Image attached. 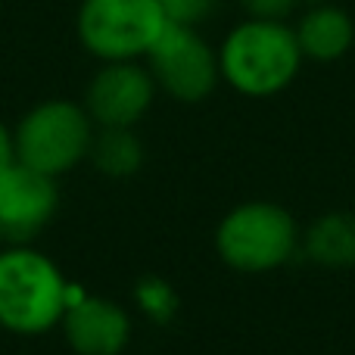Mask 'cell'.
I'll return each mask as SVG.
<instances>
[{
	"instance_id": "6da1fadb",
	"label": "cell",
	"mask_w": 355,
	"mask_h": 355,
	"mask_svg": "<svg viewBox=\"0 0 355 355\" xmlns=\"http://www.w3.org/2000/svg\"><path fill=\"white\" fill-rule=\"evenodd\" d=\"M302 50L296 44L293 25L250 19L237 22L218 47L221 78L246 97L281 94L300 75Z\"/></svg>"
},
{
	"instance_id": "7a4b0ae2",
	"label": "cell",
	"mask_w": 355,
	"mask_h": 355,
	"mask_svg": "<svg viewBox=\"0 0 355 355\" xmlns=\"http://www.w3.org/2000/svg\"><path fill=\"white\" fill-rule=\"evenodd\" d=\"M172 22L159 0H81L75 31L100 62L144 60Z\"/></svg>"
},
{
	"instance_id": "3957f363",
	"label": "cell",
	"mask_w": 355,
	"mask_h": 355,
	"mask_svg": "<svg viewBox=\"0 0 355 355\" xmlns=\"http://www.w3.org/2000/svg\"><path fill=\"white\" fill-rule=\"evenodd\" d=\"M69 284L50 259L31 250L0 256V324L16 334H41L66 315Z\"/></svg>"
},
{
	"instance_id": "277c9868",
	"label": "cell",
	"mask_w": 355,
	"mask_h": 355,
	"mask_svg": "<svg viewBox=\"0 0 355 355\" xmlns=\"http://www.w3.org/2000/svg\"><path fill=\"white\" fill-rule=\"evenodd\" d=\"M91 116L72 100H47L35 106L12 135L16 159L50 178L69 172L78 159H85L91 153Z\"/></svg>"
},
{
	"instance_id": "5b68a950",
	"label": "cell",
	"mask_w": 355,
	"mask_h": 355,
	"mask_svg": "<svg viewBox=\"0 0 355 355\" xmlns=\"http://www.w3.org/2000/svg\"><path fill=\"white\" fill-rule=\"evenodd\" d=\"M144 60L156 87L181 103L206 100L221 78L218 50L196 31V25L168 22Z\"/></svg>"
},
{
	"instance_id": "8992f818",
	"label": "cell",
	"mask_w": 355,
	"mask_h": 355,
	"mask_svg": "<svg viewBox=\"0 0 355 355\" xmlns=\"http://www.w3.org/2000/svg\"><path fill=\"white\" fill-rule=\"evenodd\" d=\"M293 221L271 202H250L234 209L218 227V250L227 265L243 271H265L287 262L293 252Z\"/></svg>"
},
{
	"instance_id": "52a82bcc",
	"label": "cell",
	"mask_w": 355,
	"mask_h": 355,
	"mask_svg": "<svg viewBox=\"0 0 355 355\" xmlns=\"http://www.w3.org/2000/svg\"><path fill=\"white\" fill-rule=\"evenodd\" d=\"M156 81L137 60L103 62L85 94V110L100 128H131L147 116Z\"/></svg>"
},
{
	"instance_id": "ba28073f",
	"label": "cell",
	"mask_w": 355,
	"mask_h": 355,
	"mask_svg": "<svg viewBox=\"0 0 355 355\" xmlns=\"http://www.w3.org/2000/svg\"><path fill=\"white\" fill-rule=\"evenodd\" d=\"M56 184L50 175L12 162L0 175V234L10 240H25L53 215Z\"/></svg>"
},
{
	"instance_id": "9c48e42d",
	"label": "cell",
	"mask_w": 355,
	"mask_h": 355,
	"mask_svg": "<svg viewBox=\"0 0 355 355\" xmlns=\"http://www.w3.org/2000/svg\"><path fill=\"white\" fill-rule=\"evenodd\" d=\"M66 334L81 355H116L128 340V318L112 302L81 296L66 309Z\"/></svg>"
},
{
	"instance_id": "30bf717a",
	"label": "cell",
	"mask_w": 355,
	"mask_h": 355,
	"mask_svg": "<svg viewBox=\"0 0 355 355\" xmlns=\"http://www.w3.org/2000/svg\"><path fill=\"white\" fill-rule=\"evenodd\" d=\"M293 35L306 60L334 62L349 53L355 41V22L349 12L340 10V6L318 3L296 19Z\"/></svg>"
},
{
	"instance_id": "8fae6325",
	"label": "cell",
	"mask_w": 355,
	"mask_h": 355,
	"mask_svg": "<svg viewBox=\"0 0 355 355\" xmlns=\"http://www.w3.org/2000/svg\"><path fill=\"white\" fill-rule=\"evenodd\" d=\"M91 159L100 172L112 178H125L141 168L144 150L141 141L131 135V128H103L91 141Z\"/></svg>"
},
{
	"instance_id": "7c38bea8",
	"label": "cell",
	"mask_w": 355,
	"mask_h": 355,
	"mask_svg": "<svg viewBox=\"0 0 355 355\" xmlns=\"http://www.w3.org/2000/svg\"><path fill=\"white\" fill-rule=\"evenodd\" d=\"M309 252L321 265H355V218L327 215L309 234Z\"/></svg>"
},
{
	"instance_id": "4fadbf2b",
	"label": "cell",
	"mask_w": 355,
	"mask_h": 355,
	"mask_svg": "<svg viewBox=\"0 0 355 355\" xmlns=\"http://www.w3.org/2000/svg\"><path fill=\"white\" fill-rule=\"evenodd\" d=\"M162 10L168 12L172 22H184V25H196L215 10L218 0H159Z\"/></svg>"
},
{
	"instance_id": "5bb4252c",
	"label": "cell",
	"mask_w": 355,
	"mask_h": 355,
	"mask_svg": "<svg viewBox=\"0 0 355 355\" xmlns=\"http://www.w3.org/2000/svg\"><path fill=\"white\" fill-rule=\"evenodd\" d=\"M240 10L250 19H271V22H287L290 12L300 0H237Z\"/></svg>"
},
{
	"instance_id": "9a60e30c",
	"label": "cell",
	"mask_w": 355,
	"mask_h": 355,
	"mask_svg": "<svg viewBox=\"0 0 355 355\" xmlns=\"http://www.w3.org/2000/svg\"><path fill=\"white\" fill-rule=\"evenodd\" d=\"M141 300H144V306L153 312V306H156V312H168V306H172V293H168L162 284H147V287L141 290Z\"/></svg>"
},
{
	"instance_id": "2e32d148",
	"label": "cell",
	"mask_w": 355,
	"mask_h": 355,
	"mask_svg": "<svg viewBox=\"0 0 355 355\" xmlns=\"http://www.w3.org/2000/svg\"><path fill=\"white\" fill-rule=\"evenodd\" d=\"M16 162V144H12V135L0 125V175Z\"/></svg>"
}]
</instances>
